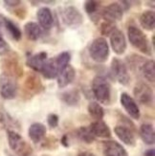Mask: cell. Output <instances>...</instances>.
I'll list each match as a JSON object with an SVG mask.
<instances>
[{"label":"cell","mask_w":155,"mask_h":156,"mask_svg":"<svg viewBox=\"0 0 155 156\" xmlns=\"http://www.w3.org/2000/svg\"><path fill=\"white\" fill-rule=\"evenodd\" d=\"M76 78V70L72 65H68L57 77V83L59 88H65L71 84Z\"/></svg>","instance_id":"obj_17"},{"label":"cell","mask_w":155,"mask_h":156,"mask_svg":"<svg viewBox=\"0 0 155 156\" xmlns=\"http://www.w3.org/2000/svg\"><path fill=\"white\" fill-rule=\"evenodd\" d=\"M7 153V155H8V156H16V155H12V154H10L9 152H6Z\"/></svg>","instance_id":"obj_38"},{"label":"cell","mask_w":155,"mask_h":156,"mask_svg":"<svg viewBox=\"0 0 155 156\" xmlns=\"http://www.w3.org/2000/svg\"><path fill=\"white\" fill-rule=\"evenodd\" d=\"M103 8L104 7H102L100 2L94 1V0L86 1L84 4V11L94 24H98L100 18H102Z\"/></svg>","instance_id":"obj_14"},{"label":"cell","mask_w":155,"mask_h":156,"mask_svg":"<svg viewBox=\"0 0 155 156\" xmlns=\"http://www.w3.org/2000/svg\"><path fill=\"white\" fill-rule=\"evenodd\" d=\"M114 133L124 144L133 147L136 145V139L133 130L125 126H117L114 127Z\"/></svg>","instance_id":"obj_13"},{"label":"cell","mask_w":155,"mask_h":156,"mask_svg":"<svg viewBox=\"0 0 155 156\" xmlns=\"http://www.w3.org/2000/svg\"><path fill=\"white\" fill-rule=\"evenodd\" d=\"M140 135L143 142L146 145H154L155 131L154 127L150 124H143L140 127Z\"/></svg>","instance_id":"obj_26"},{"label":"cell","mask_w":155,"mask_h":156,"mask_svg":"<svg viewBox=\"0 0 155 156\" xmlns=\"http://www.w3.org/2000/svg\"><path fill=\"white\" fill-rule=\"evenodd\" d=\"M46 132H47V128L41 123L32 124L28 130L29 137L35 144H38L39 142H41V140L45 137Z\"/></svg>","instance_id":"obj_20"},{"label":"cell","mask_w":155,"mask_h":156,"mask_svg":"<svg viewBox=\"0 0 155 156\" xmlns=\"http://www.w3.org/2000/svg\"><path fill=\"white\" fill-rule=\"evenodd\" d=\"M90 58L98 63H104L109 58V45L104 37H97L89 46Z\"/></svg>","instance_id":"obj_4"},{"label":"cell","mask_w":155,"mask_h":156,"mask_svg":"<svg viewBox=\"0 0 155 156\" xmlns=\"http://www.w3.org/2000/svg\"><path fill=\"white\" fill-rule=\"evenodd\" d=\"M1 23H2V26H4V28L7 30V32H8V34L13 40L19 41V40L21 39L22 37L21 30L18 28V26L15 22L12 21L8 17L1 16Z\"/></svg>","instance_id":"obj_22"},{"label":"cell","mask_w":155,"mask_h":156,"mask_svg":"<svg viewBox=\"0 0 155 156\" xmlns=\"http://www.w3.org/2000/svg\"><path fill=\"white\" fill-rule=\"evenodd\" d=\"M133 95L135 97V101L145 106H150L153 104V91L151 87L143 81L139 83L134 86Z\"/></svg>","instance_id":"obj_7"},{"label":"cell","mask_w":155,"mask_h":156,"mask_svg":"<svg viewBox=\"0 0 155 156\" xmlns=\"http://www.w3.org/2000/svg\"><path fill=\"white\" fill-rule=\"evenodd\" d=\"M104 156H129L125 147L118 142L110 140L103 144Z\"/></svg>","instance_id":"obj_16"},{"label":"cell","mask_w":155,"mask_h":156,"mask_svg":"<svg viewBox=\"0 0 155 156\" xmlns=\"http://www.w3.org/2000/svg\"><path fill=\"white\" fill-rule=\"evenodd\" d=\"M140 73L142 74L144 78L150 81V83H153L155 80V62L154 59H146L142 67H141Z\"/></svg>","instance_id":"obj_25"},{"label":"cell","mask_w":155,"mask_h":156,"mask_svg":"<svg viewBox=\"0 0 155 156\" xmlns=\"http://www.w3.org/2000/svg\"><path fill=\"white\" fill-rule=\"evenodd\" d=\"M24 88L26 91L31 93L33 96L39 94L44 90V86L37 74H31V75L27 77L24 83Z\"/></svg>","instance_id":"obj_18"},{"label":"cell","mask_w":155,"mask_h":156,"mask_svg":"<svg viewBox=\"0 0 155 156\" xmlns=\"http://www.w3.org/2000/svg\"><path fill=\"white\" fill-rule=\"evenodd\" d=\"M24 33L29 40L31 41H37L42 36V29L36 22H27L24 25Z\"/></svg>","instance_id":"obj_23"},{"label":"cell","mask_w":155,"mask_h":156,"mask_svg":"<svg viewBox=\"0 0 155 156\" xmlns=\"http://www.w3.org/2000/svg\"><path fill=\"white\" fill-rule=\"evenodd\" d=\"M92 93L97 103L108 105L111 101V85L104 76L98 75L92 80Z\"/></svg>","instance_id":"obj_2"},{"label":"cell","mask_w":155,"mask_h":156,"mask_svg":"<svg viewBox=\"0 0 155 156\" xmlns=\"http://www.w3.org/2000/svg\"><path fill=\"white\" fill-rule=\"evenodd\" d=\"M6 125H7V120H6L5 115L2 112H0V130L5 128Z\"/></svg>","instance_id":"obj_34"},{"label":"cell","mask_w":155,"mask_h":156,"mask_svg":"<svg viewBox=\"0 0 155 156\" xmlns=\"http://www.w3.org/2000/svg\"><path fill=\"white\" fill-rule=\"evenodd\" d=\"M78 156H96V155L92 152H90V151H83V152H80Z\"/></svg>","instance_id":"obj_37"},{"label":"cell","mask_w":155,"mask_h":156,"mask_svg":"<svg viewBox=\"0 0 155 156\" xmlns=\"http://www.w3.org/2000/svg\"><path fill=\"white\" fill-rule=\"evenodd\" d=\"M117 29L116 23L104 21L100 27V32L103 36H110L111 34Z\"/></svg>","instance_id":"obj_30"},{"label":"cell","mask_w":155,"mask_h":156,"mask_svg":"<svg viewBox=\"0 0 155 156\" xmlns=\"http://www.w3.org/2000/svg\"><path fill=\"white\" fill-rule=\"evenodd\" d=\"M89 129L96 138L97 137L99 138H110L111 137V130L109 126L102 120L94 121L89 126Z\"/></svg>","instance_id":"obj_19"},{"label":"cell","mask_w":155,"mask_h":156,"mask_svg":"<svg viewBox=\"0 0 155 156\" xmlns=\"http://www.w3.org/2000/svg\"><path fill=\"white\" fill-rule=\"evenodd\" d=\"M52 60L59 74L63 69H65L66 67L69 65V62L71 60V55L69 52L64 51V52H62L60 54H58V56L54 57L52 58Z\"/></svg>","instance_id":"obj_27"},{"label":"cell","mask_w":155,"mask_h":156,"mask_svg":"<svg viewBox=\"0 0 155 156\" xmlns=\"http://www.w3.org/2000/svg\"><path fill=\"white\" fill-rule=\"evenodd\" d=\"M124 16V11L121 7L120 3L113 2L103 8L102 17L104 21L116 23L117 21H121Z\"/></svg>","instance_id":"obj_9"},{"label":"cell","mask_w":155,"mask_h":156,"mask_svg":"<svg viewBox=\"0 0 155 156\" xmlns=\"http://www.w3.org/2000/svg\"><path fill=\"white\" fill-rule=\"evenodd\" d=\"M5 3V6L7 7H10V8H15V7H17V6H20L21 5V1H16V0H13V1H9V0H6L4 1Z\"/></svg>","instance_id":"obj_33"},{"label":"cell","mask_w":155,"mask_h":156,"mask_svg":"<svg viewBox=\"0 0 155 156\" xmlns=\"http://www.w3.org/2000/svg\"><path fill=\"white\" fill-rule=\"evenodd\" d=\"M59 100L68 106H76L79 105L80 101V94L78 89L66 90L58 95Z\"/></svg>","instance_id":"obj_21"},{"label":"cell","mask_w":155,"mask_h":156,"mask_svg":"<svg viewBox=\"0 0 155 156\" xmlns=\"http://www.w3.org/2000/svg\"><path fill=\"white\" fill-rule=\"evenodd\" d=\"M127 37L131 45L144 55L150 57L152 55V47L146 34L136 26H129L127 29Z\"/></svg>","instance_id":"obj_1"},{"label":"cell","mask_w":155,"mask_h":156,"mask_svg":"<svg viewBox=\"0 0 155 156\" xmlns=\"http://www.w3.org/2000/svg\"><path fill=\"white\" fill-rule=\"evenodd\" d=\"M139 22L146 31H153L155 28V12L153 11H145L139 17Z\"/></svg>","instance_id":"obj_24"},{"label":"cell","mask_w":155,"mask_h":156,"mask_svg":"<svg viewBox=\"0 0 155 156\" xmlns=\"http://www.w3.org/2000/svg\"><path fill=\"white\" fill-rule=\"evenodd\" d=\"M58 122H59V118L55 113H51L47 117V123H48V125L52 128H56L58 125Z\"/></svg>","instance_id":"obj_32"},{"label":"cell","mask_w":155,"mask_h":156,"mask_svg":"<svg viewBox=\"0 0 155 156\" xmlns=\"http://www.w3.org/2000/svg\"><path fill=\"white\" fill-rule=\"evenodd\" d=\"M11 51L10 45L6 42V40L2 37L1 33H0V55H6Z\"/></svg>","instance_id":"obj_31"},{"label":"cell","mask_w":155,"mask_h":156,"mask_svg":"<svg viewBox=\"0 0 155 156\" xmlns=\"http://www.w3.org/2000/svg\"><path fill=\"white\" fill-rule=\"evenodd\" d=\"M60 15L62 22L70 28H78L83 23V16L75 6H66Z\"/></svg>","instance_id":"obj_8"},{"label":"cell","mask_w":155,"mask_h":156,"mask_svg":"<svg viewBox=\"0 0 155 156\" xmlns=\"http://www.w3.org/2000/svg\"><path fill=\"white\" fill-rule=\"evenodd\" d=\"M77 135L80 141L84 142L86 144H92L94 141L96 140V137L92 134V132L89 129V126H82L79 127L78 131H77Z\"/></svg>","instance_id":"obj_29"},{"label":"cell","mask_w":155,"mask_h":156,"mask_svg":"<svg viewBox=\"0 0 155 156\" xmlns=\"http://www.w3.org/2000/svg\"><path fill=\"white\" fill-rule=\"evenodd\" d=\"M120 101H121L122 106L124 107V109L126 111V113L129 114L132 119L139 120V118L141 116L140 108L138 106V104L135 101V100H134L129 94L123 92L121 94Z\"/></svg>","instance_id":"obj_10"},{"label":"cell","mask_w":155,"mask_h":156,"mask_svg":"<svg viewBox=\"0 0 155 156\" xmlns=\"http://www.w3.org/2000/svg\"><path fill=\"white\" fill-rule=\"evenodd\" d=\"M62 144L64 147H68L69 143H68V138H67V135H63V137L62 138Z\"/></svg>","instance_id":"obj_35"},{"label":"cell","mask_w":155,"mask_h":156,"mask_svg":"<svg viewBox=\"0 0 155 156\" xmlns=\"http://www.w3.org/2000/svg\"><path fill=\"white\" fill-rule=\"evenodd\" d=\"M145 156H155V151L154 148H150L145 152Z\"/></svg>","instance_id":"obj_36"},{"label":"cell","mask_w":155,"mask_h":156,"mask_svg":"<svg viewBox=\"0 0 155 156\" xmlns=\"http://www.w3.org/2000/svg\"><path fill=\"white\" fill-rule=\"evenodd\" d=\"M47 59H48V55H47L46 52H43V51L37 53L35 55L29 54V55L27 56L26 64L35 72L40 73V71L43 68L44 64L46 63Z\"/></svg>","instance_id":"obj_12"},{"label":"cell","mask_w":155,"mask_h":156,"mask_svg":"<svg viewBox=\"0 0 155 156\" xmlns=\"http://www.w3.org/2000/svg\"><path fill=\"white\" fill-rule=\"evenodd\" d=\"M87 111L93 119H95V121L102 120L104 116V107L97 101H91L87 106Z\"/></svg>","instance_id":"obj_28"},{"label":"cell","mask_w":155,"mask_h":156,"mask_svg":"<svg viewBox=\"0 0 155 156\" xmlns=\"http://www.w3.org/2000/svg\"><path fill=\"white\" fill-rule=\"evenodd\" d=\"M17 91V79L6 72L0 74V96L5 100H12L16 97Z\"/></svg>","instance_id":"obj_5"},{"label":"cell","mask_w":155,"mask_h":156,"mask_svg":"<svg viewBox=\"0 0 155 156\" xmlns=\"http://www.w3.org/2000/svg\"><path fill=\"white\" fill-rule=\"evenodd\" d=\"M109 37H110V45L113 52L119 56L125 54L126 50V39L123 31L116 29Z\"/></svg>","instance_id":"obj_11"},{"label":"cell","mask_w":155,"mask_h":156,"mask_svg":"<svg viewBox=\"0 0 155 156\" xmlns=\"http://www.w3.org/2000/svg\"><path fill=\"white\" fill-rule=\"evenodd\" d=\"M37 18L38 21V25L41 29L45 31H49L52 29L54 25V16L51 10L47 7H42L38 9L37 12Z\"/></svg>","instance_id":"obj_15"},{"label":"cell","mask_w":155,"mask_h":156,"mask_svg":"<svg viewBox=\"0 0 155 156\" xmlns=\"http://www.w3.org/2000/svg\"><path fill=\"white\" fill-rule=\"evenodd\" d=\"M110 75L111 77L116 80L120 84L124 86H129L130 83V75L127 65L124 60L118 58H114L110 64Z\"/></svg>","instance_id":"obj_6"},{"label":"cell","mask_w":155,"mask_h":156,"mask_svg":"<svg viewBox=\"0 0 155 156\" xmlns=\"http://www.w3.org/2000/svg\"><path fill=\"white\" fill-rule=\"evenodd\" d=\"M7 137H8V143L11 150L17 156H33L32 147L18 132L12 129H8Z\"/></svg>","instance_id":"obj_3"}]
</instances>
